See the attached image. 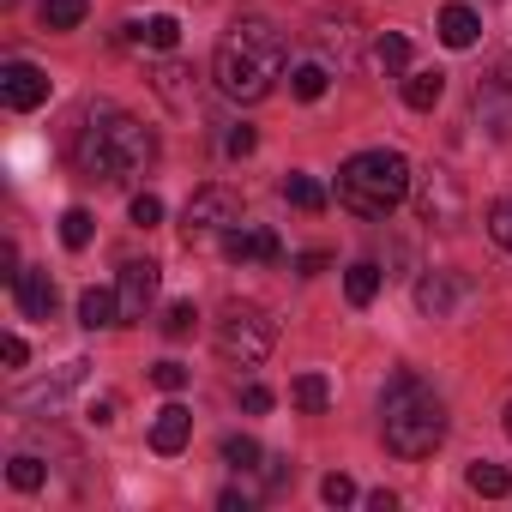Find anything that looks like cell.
Returning a JSON list of instances; mask_svg holds the SVG:
<instances>
[{
  "label": "cell",
  "mask_w": 512,
  "mask_h": 512,
  "mask_svg": "<svg viewBox=\"0 0 512 512\" xmlns=\"http://www.w3.org/2000/svg\"><path fill=\"white\" fill-rule=\"evenodd\" d=\"M284 61H290V49H284V31H278L272 19H235V25L223 31V43H217L211 73H217V91H223V97L260 103V97H272V85L284 79Z\"/></svg>",
  "instance_id": "1"
},
{
  "label": "cell",
  "mask_w": 512,
  "mask_h": 512,
  "mask_svg": "<svg viewBox=\"0 0 512 512\" xmlns=\"http://www.w3.org/2000/svg\"><path fill=\"white\" fill-rule=\"evenodd\" d=\"M151 157H157L151 127L133 121V115L115 109V103H97V109L85 115V127H79V145H73V163H79L91 181H109V187L145 175Z\"/></svg>",
  "instance_id": "2"
},
{
  "label": "cell",
  "mask_w": 512,
  "mask_h": 512,
  "mask_svg": "<svg viewBox=\"0 0 512 512\" xmlns=\"http://www.w3.org/2000/svg\"><path fill=\"white\" fill-rule=\"evenodd\" d=\"M380 434L398 458H428L446 440V404L416 374H392V386L380 398Z\"/></svg>",
  "instance_id": "3"
},
{
  "label": "cell",
  "mask_w": 512,
  "mask_h": 512,
  "mask_svg": "<svg viewBox=\"0 0 512 512\" xmlns=\"http://www.w3.org/2000/svg\"><path fill=\"white\" fill-rule=\"evenodd\" d=\"M410 193V163L398 151H356L338 169V205L356 217H386Z\"/></svg>",
  "instance_id": "4"
},
{
  "label": "cell",
  "mask_w": 512,
  "mask_h": 512,
  "mask_svg": "<svg viewBox=\"0 0 512 512\" xmlns=\"http://www.w3.org/2000/svg\"><path fill=\"white\" fill-rule=\"evenodd\" d=\"M272 338H278V326L247 302H229L223 320H217V356L235 362V368H260L272 356Z\"/></svg>",
  "instance_id": "5"
},
{
  "label": "cell",
  "mask_w": 512,
  "mask_h": 512,
  "mask_svg": "<svg viewBox=\"0 0 512 512\" xmlns=\"http://www.w3.org/2000/svg\"><path fill=\"white\" fill-rule=\"evenodd\" d=\"M410 193H416L422 223H434V229H458V223H464V187H458L452 169H422V175H410Z\"/></svg>",
  "instance_id": "6"
},
{
  "label": "cell",
  "mask_w": 512,
  "mask_h": 512,
  "mask_svg": "<svg viewBox=\"0 0 512 512\" xmlns=\"http://www.w3.org/2000/svg\"><path fill=\"white\" fill-rule=\"evenodd\" d=\"M187 241H199V235H229L235 223H241V193L235 187H199L193 199H187Z\"/></svg>",
  "instance_id": "7"
},
{
  "label": "cell",
  "mask_w": 512,
  "mask_h": 512,
  "mask_svg": "<svg viewBox=\"0 0 512 512\" xmlns=\"http://www.w3.org/2000/svg\"><path fill=\"white\" fill-rule=\"evenodd\" d=\"M0 97H7V109L31 115V109L49 103V73L31 67V61H7V67H0Z\"/></svg>",
  "instance_id": "8"
},
{
  "label": "cell",
  "mask_w": 512,
  "mask_h": 512,
  "mask_svg": "<svg viewBox=\"0 0 512 512\" xmlns=\"http://www.w3.org/2000/svg\"><path fill=\"white\" fill-rule=\"evenodd\" d=\"M115 296H121V326L145 320V308H151V296H157V266H151V260H127Z\"/></svg>",
  "instance_id": "9"
},
{
  "label": "cell",
  "mask_w": 512,
  "mask_h": 512,
  "mask_svg": "<svg viewBox=\"0 0 512 512\" xmlns=\"http://www.w3.org/2000/svg\"><path fill=\"white\" fill-rule=\"evenodd\" d=\"M223 253L235 266H272L278 260V235L266 229V223H235L229 235H223Z\"/></svg>",
  "instance_id": "10"
},
{
  "label": "cell",
  "mask_w": 512,
  "mask_h": 512,
  "mask_svg": "<svg viewBox=\"0 0 512 512\" xmlns=\"http://www.w3.org/2000/svg\"><path fill=\"white\" fill-rule=\"evenodd\" d=\"M314 43H320V61H326V67H332V61H338V73H350V67H356V19H350V13L320 19Z\"/></svg>",
  "instance_id": "11"
},
{
  "label": "cell",
  "mask_w": 512,
  "mask_h": 512,
  "mask_svg": "<svg viewBox=\"0 0 512 512\" xmlns=\"http://www.w3.org/2000/svg\"><path fill=\"white\" fill-rule=\"evenodd\" d=\"M458 302H464V284H458L452 272H422V278H416V308H422L428 320H452Z\"/></svg>",
  "instance_id": "12"
},
{
  "label": "cell",
  "mask_w": 512,
  "mask_h": 512,
  "mask_svg": "<svg viewBox=\"0 0 512 512\" xmlns=\"http://www.w3.org/2000/svg\"><path fill=\"white\" fill-rule=\"evenodd\" d=\"M187 440H193V410L163 404V410H157V422H151V446H157V452H181Z\"/></svg>",
  "instance_id": "13"
},
{
  "label": "cell",
  "mask_w": 512,
  "mask_h": 512,
  "mask_svg": "<svg viewBox=\"0 0 512 512\" xmlns=\"http://www.w3.org/2000/svg\"><path fill=\"white\" fill-rule=\"evenodd\" d=\"M13 296H19V308H25L31 320H49V314H55V284H49V272H19V278H13Z\"/></svg>",
  "instance_id": "14"
},
{
  "label": "cell",
  "mask_w": 512,
  "mask_h": 512,
  "mask_svg": "<svg viewBox=\"0 0 512 512\" xmlns=\"http://www.w3.org/2000/svg\"><path fill=\"white\" fill-rule=\"evenodd\" d=\"M151 79H157V97H163L169 109H193V73H187V67L163 61V67H157Z\"/></svg>",
  "instance_id": "15"
},
{
  "label": "cell",
  "mask_w": 512,
  "mask_h": 512,
  "mask_svg": "<svg viewBox=\"0 0 512 512\" xmlns=\"http://www.w3.org/2000/svg\"><path fill=\"white\" fill-rule=\"evenodd\" d=\"M476 31H482V19H476L470 7H446V13H440V43H446V49H470Z\"/></svg>",
  "instance_id": "16"
},
{
  "label": "cell",
  "mask_w": 512,
  "mask_h": 512,
  "mask_svg": "<svg viewBox=\"0 0 512 512\" xmlns=\"http://www.w3.org/2000/svg\"><path fill=\"white\" fill-rule=\"evenodd\" d=\"M127 43H151L157 55H169V49L181 43V25H175L169 13H157V19H145V25H127Z\"/></svg>",
  "instance_id": "17"
},
{
  "label": "cell",
  "mask_w": 512,
  "mask_h": 512,
  "mask_svg": "<svg viewBox=\"0 0 512 512\" xmlns=\"http://www.w3.org/2000/svg\"><path fill=\"white\" fill-rule=\"evenodd\" d=\"M79 320L97 332V326H121V296L115 290H85L79 296Z\"/></svg>",
  "instance_id": "18"
},
{
  "label": "cell",
  "mask_w": 512,
  "mask_h": 512,
  "mask_svg": "<svg viewBox=\"0 0 512 512\" xmlns=\"http://www.w3.org/2000/svg\"><path fill=\"white\" fill-rule=\"evenodd\" d=\"M440 97H446V73H410V79H404V103H410V109L428 115Z\"/></svg>",
  "instance_id": "19"
},
{
  "label": "cell",
  "mask_w": 512,
  "mask_h": 512,
  "mask_svg": "<svg viewBox=\"0 0 512 512\" xmlns=\"http://www.w3.org/2000/svg\"><path fill=\"white\" fill-rule=\"evenodd\" d=\"M344 296H350L356 308H368V302L380 296V266H374V260H356V266L344 272Z\"/></svg>",
  "instance_id": "20"
},
{
  "label": "cell",
  "mask_w": 512,
  "mask_h": 512,
  "mask_svg": "<svg viewBox=\"0 0 512 512\" xmlns=\"http://www.w3.org/2000/svg\"><path fill=\"white\" fill-rule=\"evenodd\" d=\"M326 85H332V67H326V61H308V67H296V73H290V91H296L302 103H320V97H326Z\"/></svg>",
  "instance_id": "21"
},
{
  "label": "cell",
  "mask_w": 512,
  "mask_h": 512,
  "mask_svg": "<svg viewBox=\"0 0 512 512\" xmlns=\"http://www.w3.org/2000/svg\"><path fill=\"white\" fill-rule=\"evenodd\" d=\"M37 13H43V31H73V25H85L91 7H85V0H43Z\"/></svg>",
  "instance_id": "22"
},
{
  "label": "cell",
  "mask_w": 512,
  "mask_h": 512,
  "mask_svg": "<svg viewBox=\"0 0 512 512\" xmlns=\"http://www.w3.org/2000/svg\"><path fill=\"white\" fill-rule=\"evenodd\" d=\"M464 482H470V494H488V500H500V494L512 488V476H506L500 464H488V458H482V464H470V470H464Z\"/></svg>",
  "instance_id": "23"
},
{
  "label": "cell",
  "mask_w": 512,
  "mask_h": 512,
  "mask_svg": "<svg viewBox=\"0 0 512 512\" xmlns=\"http://www.w3.org/2000/svg\"><path fill=\"white\" fill-rule=\"evenodd\" d=\"M374 67H380V73H404V67H410V43H404L398 31L374 37Z\"/></svg>",
  "instance_id": "24"
},
{
  "label": "cell",
  "mask_w": 512,
  "mask_h": 512,
  "mask_svg": "<svg viewBox=\"0 0 512 512\" xmlns=\"http://www.w3.org/2000/svg\"><path fill=\"white\" fill-rule=\"evenodd\" d=\"M284 199H290L296 211H320V205H326V187H320L314 175H284Z\"/></svg>",
  "instance_id": "25"
},
{
  "label": "cell",
  "mask_w": 512,
  "mask_h": 512,
  "mask_svg": "<svg viewBox=\"0 0 512 512\" xmlns=\"http://www.w3.org/2000/svg\"><path fill=\"white\" fill-rule=\"evenodd\" d=\"M290 398H296V404H302L308 416H320V410L332 404V386H326V374H302V380L290 386Z\"/></svg>",
  "instance_id": "26"
},
{
  "label": "cell",
  "mask_w": 512,
  "mask_h": 512,
  "mask_svg": "<svg viewBox=\"0 0 512 512\" xmlns=\"http://www.w3.org/2000/svg\"><path fill=\"white\" fill-rule=\"evenodd\" d=\"M91 235H97V217H91L85 205H73V211L61 217V241H67V247L79 253V247H91Z\"/></svg>",
  "instance_id": "27"
},
{
  "label": "cell",
  "mask_w": 512,
  "mask_h": 512,
  "mask_svg": "<svg viewBox=\"0 0 512 512\" xmlns=\"http://www.w3.org/2000/svg\"><path fill=\"white\" fill-rule=\"evenodd\" d=\"M223 464H235V470H253V464H260V440L229 434V440H223Z\"/></svg>",
  "instance_id": "28"
},
{
  "label": "cell",
  "mask_w": 512,
  "mask_h": 512,
  "mask_svg": "<svg viewBox=\"0 0 512 512\" xmlns=\"http://www.w3.org/2000/svg\"><path fill=\"white\" fill-rule=\"evenodd\" d=\"M7 482H13L19 494H31V488H43V464H37V458H13V464H7Z\"/></svg>",
  "instance_id": "29"
},
{
  "label": "cell",
  "mask_w": 512,
  "mask_h": 512,
  "mask_svg": "<svg viewBox=\"0 0 512 512\" xmlns=\"http://www.w3.org/2000/svg\"><path fill=\"white\" fill-rule=\"evenodd\" d=\"M488 235L512 253V199H494V205H488Z\"/></svg>",
  "instance_id": "30"
},
{
  "label": "cell",
  "mask_w": 512,
  "mask_h": 512,
  "mask_svg": "<svg viewBox=\"0 0 512 512\" xmlns=\"http://www.w3.org/2000/svg\"><path fill=\"white\" fill-rule=\"evenodd\" d=\"M320 494H326V506H350V500H356V482H350L344 470H332V476L320 482Z\"/></svg>",
  "instance_id": "31"
},
{
  "label": "cell",
  "mask_w": 512,
  "mask_h": 512,
  "mask_svg": "<svg viewBox=\"0 0 512 512\" xmlns=\"http://www.w3.org/2000/svg\"><path fill=\"white\" fill-rule=\"evenodd\" d=\"M193 320H199V314H193V302H175V308L163 314V332H169V338H187V332H193Z\"/></svg>",
  "instance_id": "32"
},
{
  "label": "cell",
  "mask_w": 512,
  "mask_h": 512,
  "mask_svg": "<svg viewBox=\"0 0 512 512\" xmlns=\"http://www.w3.org/2000/svg\"><path fill=\"white\" fill-rule=\"evenodd\" d=\"M151 386H157V392H181V386H187V368H181V362H157V368H151Z\"/></svg>",
  "instance_id": "33"
},
{
  "label": "cell",
  "mask_w": 512,
  "mask_h": 512,
  "mask_svg": "<svg viewBox=\"0 0 512 512\" xmlns=\"http://www.w3.org/2000/svg\"><path fill=\"white\" fill-rule=\"evenodd\" d=\"M157 217H163V199H157V193H139V199H133V223H139V229H151Z\"/></svg>",
  "instance_id": "34"
},
{
  "label": "cell",
  "mask_w": 512,
  "mask_h": 512,
  "mask_svg": "<svg viewBox=\"0 0 512 512\" xmlns=\"http://www.w3.org/2000/svg\"><path fill=\"white\" fill-rule=\"evenodd\" d=\"M0 356H7V368H25V362H31V350H25V338H19V332L0 338Z\"/></svg>",
  "instance_id": "35"
},
{
  "label": "cell",
  "mask_w": 512,
  "mask_h": 512,
  "mask_svg": "<svg viewBox=\"0 0 512 512\" xmlns=\"http://www.w3.org/2000/svg\"><path fill=\"white\" fill-rule=\"evenodd\" d=\"M253 145H260V139H253V127H235V133L223 139V151H229V157H247Z\"/></svg>",
  "instance_id": "36"
},
{
  "label": "cell",
  "mask_w": 512,
  "mask_h": 512,
  "mask_svg": "<svg viewBox=\"0 0 512 512\" xmlns=\"http://www.w3.org/2000/svg\"><path fill=\"white\" fill-rule=\"evenodd\" d=\"M241 404H247L253 416H266V410H272V392H266V386H247V392H241Z\"/></svg>",
  "instance_id": "37"
},
{
  "label": "cell",
  "mask_w": 512,
  "mask_h": 512,
  "mask_svg": "<svg viewBox=\"0 0 512 512\" xmlns=\"http://www.w3.org/2000/svg\"><path fill=\"white\" fill-rule=\"evenodd\" d=\"M506 434H512V404H506Z\"/></svg>",
  "instance_id": "38"
}]
</instances>
